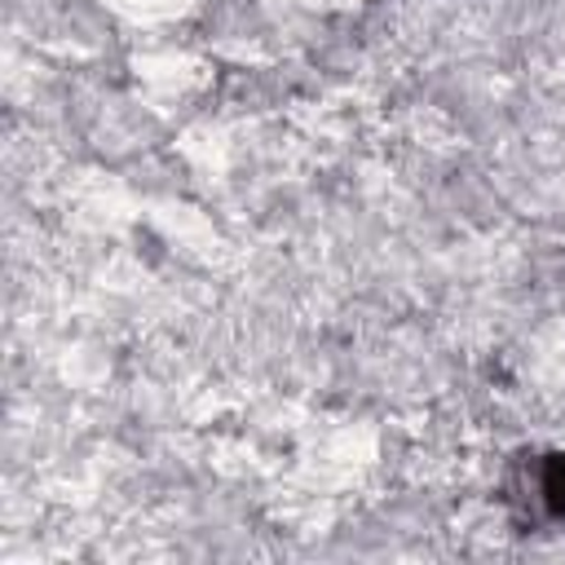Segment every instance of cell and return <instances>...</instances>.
I'll use <instances>...</instances> for the list:
<instances>
[{
    "instance_id": "cell-1",
    "label": "cell",
    "mask_w": 565,
    "mask_h": 565,
    "mask_svg": "<svg viewBox=\"0 0 565 565\" xmlns=\"http://www.w3.org/2000/svg\"><path fill=\"white\" fill-rule=\"evenodd\" d=\"M539 499L547 503L552 516H565V455H552L539 468Z\"/></svg>"
}]
</instances>
